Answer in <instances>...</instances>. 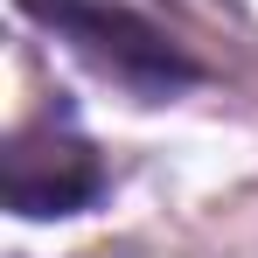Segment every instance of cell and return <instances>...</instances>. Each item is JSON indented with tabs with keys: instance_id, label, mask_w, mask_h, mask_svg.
Listing matches in <instances>:
<instances>
[{
	"instance_id": "cell-1",
	"label": "cell",
	"mask_w": 258,
	"mask_h": 258,
	"mask_svg": "<svg viewBox=\"0 0 258 258\" xmlns=\"http://www.w3.org/2000/svg\"><path fill=\"white\" fill-rule=\"evenodd\" d=\"M14 7L49 42H63L84 70H98L140 105H168L203 84V63L181 49V35H168L154 14H140L126 0H14Z\"/></svg>"
},
{
	"instance_id": "cell-2",
	"label": "cell",
	"mask_w": 258,
	"mask_h": 258,
	"mask_svg": "<svg viewBox=\"0 0 258 258\" xmlns=\"http://www.w3.org/2000/svg\"><path fill=\"white\" fill-rule=\"evenodd\" d=\"M105 188H112V174L98 161V147L70 126V112L28 119L7 140V154H0V196H7V210L28 216V223L84 216V210L105 203Z\"/></svg>"
}]
</instances>
